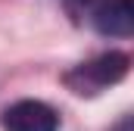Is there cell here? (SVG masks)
<instances>
[{"label": "cell", "instance_id": "obj_3", "mask_svg": "<svg viewBox=\"0 0 134 131\" xmlns=\"http://www.w3.org/2000/svg\"><path fill=\"white\" fill-rule=\"evenodd\" d=\"M91 22L100 34L109 37H128L134 31V9L131 0H103L94 6L91 13Z\"/></svg>", "mask_w": 134, "mask_h": 131}, {"label": "cell", "instance_id": "obj_2", "mask_svg": "<svg viewBox=\"0 0 134 131\" xmlns=\"http://www.w3.org/2000/svg\"><path fill=\"white\" fill-rule=\"evenodd\" d=\"M3 131H59V116L44 100H19L3 109Z\"/></svg>", "mask_w": 134, "mask_h": 131}, {"label": "cell", "instance_id": "obj_1", "mask_svg": "<svg viewBox=\"0 0 134 131\" xmlns=\"http://www.w3.org/2000/svg\"><path fill=\"white\" fill-rule=\"evenodd\" d=\"M131 69V59L128 53L122 50H109V53H100L97 59L78 66L75 72L66 75V84L75 91V94H97L109 84H119Z\"/></svg>", "mask_w": 134, "mask_h": 131}]
</instances>
